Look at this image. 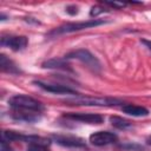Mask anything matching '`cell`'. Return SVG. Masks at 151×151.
<instances>
[{"instance_id": "1", "label": "cell", "mask_w": 151, "mask_h": 151, "mask_svg": "<svg viewBox=\"0 0 151 151\" xmlns=\"http://www.w3.org/2000/svg\"><path fill=\"white\" fill-rule=\"evenodd\" d=\"M104 24H106V21L105 20H100V19H91V20H87V21H79V22H68V24L61 25V26L52 29L48 33V37H55V35L73 33V32H78V31L97 27V26H100V25H104Z\"/></svg>"}, {"instance_id": "2", "label": "cell", "mask_w": 151, "mask_h": 151, "mask_svg": "<svg viewBox=\"0 0 151 151\" xmlns=\"http://www.w3.org/2000/svg\"><path fill=\"white\" fill-rule=\"evenodd\" d=\"M65 103L71 105H85V106H114L122 103V100L116 98H99V97H84V96H76L73 98L65 99Z\"/></svg>"}, {"instance_id": "3", "label": "cell", "mask_w": 151, "mask_h": 151, "mask_svg": "<svg viewBox=\"0 0 151 151\" xmlns=\"http://www.w3.org/2000/svg\"><path fill=\"white\" fill-rule=\"evenodd\" d=\"M8 104L15 110H26V111H35V112H41L44 110V106L41 105L40 101L24 94H17L11 97L8 99Z\"/></svg>"}, {"instance_id": "4", "label": "cell", "mask_w": 151, "mask_h": 151, "mask_svg": "<svg viewBox=\"0 0 151 151\" xmlns=\"http://www.w3.org/2000/svg\"><path fill=\"white\" fill-rule=\"evenodd\" d=\"M65 59H77L81 63H84L85 65H87V67H90L91 70L96 71V72H99L101 70V64L100 61L98 60L97 57H94L88 50H84V48H80V50H76V51H72L70 53H67L65 55Z\"/></svg>"}, {"instance_id": "5", "label": "cell", "mask_w": 151, "mask_h": 151, "mask_svg": "<svg viewBox=\"0 0 151 151\" xmlns=\"http://www.w3.org/2000/svg\"><path fill=\"white\" fill-rule=\"evenodd\" d=\"M0 44L1 46L9 47L12 51H21L27 46L28 39L25 35H8L2 37Z\"/></svg>"}, {"instance_id": "6", "label": "cell", "mask_w": 151, "mask_h": 151, "mask_svg": "<svg viewBox=\"0 0 151 151\" xmlns=\"http://www.w3.org/2000/svg\"><path fill=\"white\" fill-rule=\"evenodd\" d=\"M117 139L118 137L114 133L109 132V131H97L90 136L91 144L96 146H104V145L113 144L117 142Z\"/></svg>"}, {"instance_id": "7", "label": "cell", "mask_w": 151, "mask_h": 151, "mask_svg": "<svg viewBox=\"0 0 151 151\" xmlns=\"http://www.w3.org/2000/svg\"><path fill=\"white\" fill-rule=\"evenodd\" d=\"M37 86H39L40 88L51 92V93H57V94H78L76 92V90L66 86V85H60V84H50V83H44L40 80H35L33 81Z\"/></svg>"}, {"instance_id": "8", "label": "cell", "mask_w": 151, "mask_h": 151, "mask_svg": "<svg viewBox=\"0 0 151 151\" xmlns=\"http://www.w3.org/2000/svg\"><path fill=\"white\" fill-rule=\"evenodd\" d=\"M65 118H68V119H72V120H78V122H81V123H86V124H100L103 123L104 118L103 116L98 114V113H83V112H79V113H66L64 114Z\"/></svg>"}, {"instance_id": "9", "label": "cell", "mask_w": 151, "mask_h": 151, "mask_svg": "<svg viewBox=\"0 0 151 151\" xmlns=\"http://www.w3.org/2000/svg\"><path fill=\"white\" fill-rule=\"evenodd\" d=\"M53 139L58 144L67 147H84L86 145L84 139L74 136H53Z\"/></svg>"}, {"instance_id": "10", "label": "cell", "mask_w": 151, "mask_h": 151, "mask_svg": "<svg viewBox=\"0 0 151 151\" xmlns=\"http://www.w3.org/2000/svg\"><path fill=\"white\" fill-rule=\"evenodd\" d=\"M12 117L20 122L26 123H35L40 120V112L35 111H26V110H17L12 113Z\"/></svg>"}, {"instance_id": "11", "label": "cell", "mask_w": 151, "mask_h": 151, "mask_svg": "<svg viewBox=\"0 0 151 151\" xmlns=\"http://www.w3.org/2000/svg\"><path fill=\"white\" fill-rule=\"evenodd\" d=\"M122 111L126 114L133 116V117H145L149 114V110L144 106H138L133 104H126L122 107Z\"/></svg>"}, {"instance_id": "12", "label": "cell", "mask_w": 151, "mask_h": 151, "mask_svg": "<svg viewBox=\"0 0 151 151\" xmlns=\"http://www.w3.org/2000/svg\"><path fill=\"white\" fill-rule=\"evenodd\" d=\"M44 68H54V70H71L70 65L67 64L66 59H59V58H53L50 60H46L42 63Z\"/></svg>"}, {"instance_id": "13", "label": "cell", "mask_w": 151, "mask_h": 151, "mask_svg": "<svg viewBox=\"0 0 151 151\" xmlns=\"http://www.w3.org/2000/svg\"><path fill=\"white\" fill-rule=\"evenodd\" d=\"M0 67H1V70L4 72H7V73H12V74L20 73L19 67L11 59H8L5 54H1L0 55Z\"/></svg>"}, {"instance_id": "14", "label": "cell", "mask_w": 151, "mask_h": 151, "mask_svg": "<svg viewBox=\"0 0 151 151\" xmlns=\"http://www.w3.org/2000/svg\"><path fill=\"white\" fill-rule=\"evenodd\" d=\"M110 123H111L112 126H114L119 130H126V129L132 127V124L129 120H126L122 117H118V116H112L110 118Z\"/></svg>"}, {"instance_id": "15", "label": "cell", "mask_w": 151, "mask_h": 151, "mask_svg": "<svg viewBox=\"0 0 151 151\" xmlns=\"http://www.w3.org/2000/svg\"><path fill=\"white\" fill-rule=\"evenodd\" d=\"M27 151H50L46 145H41V144H29L27 147Z\"/></svg>"}, {"instance_id": "16", "label": "cell", "mask_w": 151, "mask_h": 151, "mask_svg": "<svg viewBox=\"0 0 151 151\" xmlns=\"http://www.w3.org/2000/svg\"><path fill=\"white\" fill-rule=\"evenodd\" d=\"M104 12H106L105 8H103V7H100V6H93V7L91 8V11H90V15H91V17H97V15L104 13Z\"/></svg>"}, {"instance_id": "17", "label": "cell", "mask_w": 151, "mask_h": 151, "mask_svg": "<svg viewBox=\"0 0 151 151\" xmlns=\"http://www.w3.org/2000/svg\"><path fill=\"white\" fill-rule=\"evenodd\" d=\"M105 5H109V6H111V7H113V8H117V9H120V8H123V7H125L126 6V2H118V1H105L104 2Z\"/></svg>"}, {"instance_id": "18", "label": "cell", "mask_w": 151, "mask_h": 151, "mask_svg": "<svg viewBox=\"0 0 151 151\" xmlns=\"http://www.w3.org/2000/svg\"><path fill=\"white\" fill-rule=\"evenodd\" d=\"M66 12H67L68 14H71V15H74V14H77V13H78V7H77V6H74V5L67 6V7H66Z\"/></svg>"}, {"instance_id": "19", "label": "cell", "mask_w": 151, "mask_h": 151, "mask_svg": "<svg viewBox=\"0 0 151 151\" xmlns=\"http://www.w3.org/2000/svg\"><path fill=\"white\" fill-rule=\"evenodd\" d=\"M0 151H13L11 147H9V145L7 144V142L6 140H1V149H0Z\"/></svg>"}, {"instance_id": "20", "label": "cell", "mask_w": 151, "mask_h": 151, "mask_svg": "<svg viewBox=\"0 0 151 151\" xmlns=\"http://www.w3.org/2000/svg\"><path fill=\"white\" fill-rule=\"evenodd\" d=\"M122 147H125V149H136V150H143V146L140 145H137V144H129V145H122Z\"/></svg>"}, {"instance_id": "21", "label": "cell", "mask_w": 151, "mask_h": 151, "mask_svg": "<svg viewBox=\"0 0 151 151\" xmlns=\"http://www.w3.org/2000/svg\"><path fill=\"white\" fill-rule=\"evenodd\" d=\"M142 42H143V44H144V45H145V46H146V47H147V48L151 51V41H150V40L143 39V40H142Z\"/></svg>"}, {"instance_id": "22", "label": "cell", "mask_w": 151, "mask_h": 151, "mask_svg": "<svg viewBox=\"0 0 151 151\" xmlns=\"http://www.w3.org/2000/svg\"><path fill=\"white\" fill-rule=\"evenodd\" d=\"M147 144H149V145H151V136L147 138Z\"/></svg>"}]
</instances>
